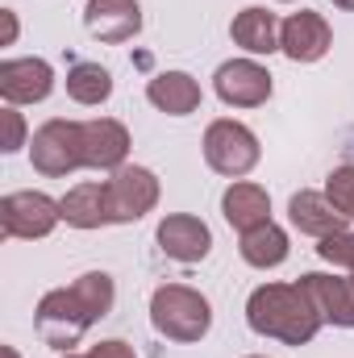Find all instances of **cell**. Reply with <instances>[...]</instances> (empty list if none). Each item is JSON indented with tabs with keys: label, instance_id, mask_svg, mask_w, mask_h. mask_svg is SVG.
<instances>
[{
	"label": "cell",
	"instance_id": "obj_1",
	"mask_svg": "<svg viewBox=\"0 0 354 358\" xmlns=\"http://www.w3.org/2000/svg\"><path fill=\"white\" fill-rule=\"evenodd\" d=\"M113 296L117 292H113V275L108 271H88L71 287L46 292L42 304H38V317H34L42 342L55 346V350H71L100 317H108Z\"/></svg>",
	"mask_w": 354,
	"mask_h": 358
},
{
	"label": "cell",
	"instance_id": "obj_2",
	"mask_svg": "<svg viewBox=\"0 0 354 358\" xmlns=\"http://www.w3.org/2000/svg\"><path fill=\"white\" fill-rule=\"evenodd\" d=\"M246 321L255 334L279 338L283 346H304L321 329V313L304 283H263L246 300Z\"/></svg>",
	"mask_w": 354,
	"mask_h": 358
},
{
	"label": "cell",
	"instance_id": "obj_3",
	"mask_svg": "<svg viewBox=\"0 0 354 358\" xmlns=\"http://www.w3.org/2000/svg\"><path fill=\"white\" fill-rule=\"evenodd\" d=\"M150 325L167 338V342H200L213 325V308L208 300L187 287V283H163L150 296Z\"/></svg>",
	"mask_w": 354,
	"mask_h": 358
},
{
	"label": "cell",
	"instance_id": "obj_4",
	"mask_svg": "<svg viewBox=\"0 0 354 358\" xmlns=\"http://www.w3.org/2000/svg\"><path fill=\"white\" fill-rule=\"evenodd\" d=\"M29 159L34 171L46 179H63L76 167H84V121H63V117L46 121L29 142Z\"/></svg>",
	"mask_w": 354,
	"mask_h": 358
},
{
	"label": "cell",
	"instance_id": "obj_5",
	"mask_svg": "<svg viewBox=\"0 0 354 358\" xmlns=\"http://www.w3.org/2000/svg\"><path fill=\"white\" fill-rule=\"evenodd\" d=\"M259 138L242 125V121H213L204 129V163L217 171V176H229V179H242L259 167Z\"/></svg>",
	"mask_w": 354,
	"mask_h": 358
},
{
	"label": "cell",
	"instance_id": "obj_6",
	"mask_svg": "<svg viewBox=\"0 0 354 358\" xmlns=\"http://www.w3.org/2000/svg\"><path fill=\"white\" fill-rule=\"evenodd\" d=\"M59 221H63V208L46 192H8L0 200V229H4V238L34 242V238H46Z\"/></svg>",
	"mask_w": 354,
	"mask_h": 358
},
{
	"label": "cell",
	"instance_id": "obj_7",
	"mask_svg": "<svg viewBox=\"0 0 354 358\" xmlns=\"http://www.w3.org/2000/svg\"><path fill=\"white\" fill-rule=\"evenodd\" d=\"M108 187V208H113V225H129V221H142L155 204H159V179L146 167H117L113 179L104 183Z\"/></svg>",
	"mask_w": 354,
	"mask_h": 358
},
{
	"label": "cell",
	"instance_id": "obj_8",
	"mask_svg": "<svg viewBox=\"0 0 354 358\" xmlns=\"http://www.w3.org/2000/svg\"><path fill=\"white\" fill-rule=\"evenodd\" d=\"M334 46V29L321 13L304 8V13H292L283 25H279V50L292 59V63H317L325 59Z\"/></svg>",
	"mask_w": 354,
	"mask_h": 358
},
{
	"label": "cell",
	"instance_id": "obj_9",
	"mask_svg": "<svg viewBox=\"0 0 354 358\" xmlns=\"http://www.w3.org/2000/svg\"><path fill=\"white\" fill-rule=\"evenodd\" d=\"M213 88H217V96L225 104H234V108H259V104H267V96H271V76H267V67H259L255 59H229V63L217 67Z\"/></svg>",
	"mask_w": 354,
	"mask_h": 358
},
{
	"label": "cell",
	"instance_id": "obj_10",
	"mask_svg": "<svg viewBox=\"0 0 354 358\" xmlns=\"http://www.w3.org/2000/svg\"><path fill=\"white\" fill-rule=\"evenodd\" d=\"M155 238H159V250H163L167 259L183 263V267L204 263L208 250H213V234H208V225H204L200 217H192V213H171V217H163Z\"/></svg>",
	"mask_w": 354,
	"mask_h": 358
},
{
	"label": "cell",
	"instance_id": "obj_11",
	"mask_svg": "<svg viewBox=\"0 0 354 358\" xmlns=\"http://www.w3.org/2000/svg\"><path fill=\"white\" fill-rule=\"evenodd\" d=\"M55 92V71L46 59H4L0 63V96L8 104H38Z\"/></svg>",
	"mask_w": 354,
	"mask_h": 358
},
{
	"label": "cell",
	"instance_id": "obj_12",
	"mask_svg": "<svg viewBox=\"0 0 354 358\" xmlns=\"http://www.w3.org/2000/svg\"><path fill=\"white\" fill-rule=\"evenodd\" d=\"M84 25L96 42H129L142 29V4L138 0H88Z\"/></svg>",
	"mask_w": 354,
	"mask_h": 358
},
{
	"label": "cell",
	"instance_id": "obj_13",
	"mask_svg": "<svg viewBox=\"0 0 354 358\" xmlns=\"http://www.w3.org/2000/svg\"><path fill=\"white\" fill-rule=\"evenodd\" d=\"M125 155H129V129L121 121H113V117L84 121V167L117 171V167H125Z\"/></svg>",
	"mask_w": 354,
	"mask_h": 358
},
{
	"label": "cell",
	"instance_id": "obj_14",
	"mask_svg": "<svg viewBox=\"0 0 354 358\" xmlns=\"http://www.w3.org/2000/svg\"><path fill=\"white\" fill-rule=\"evenodd\" d=\"M288 217L300 234L309 238H330V234H346V213L325 196V192H296L288 200Z\"/></svg>",
	"mask_w": 354,
	"mask_h": 358
},
{
	"label": "cell",
	"instance_id": "obj_15",
	"mask_svg": "<svg viewBox=\"0 0 354 358\" xmlns=\"http://www.w3.org/2000/svg\"><path fill=\"white\" fill-rule=\"evenodd\" d=\"M300 283H304V292L313 296L321 321L342 325V329H354V275L351 279H338V275L313 271V275H300Z\"/></svg>",
	"mask_w": 354,
	"mask_h": 358
},
{
	"label": "cell",
	"instance_id": "obj_16",
	"mask_svg": "<svg viewBox=\"0 0 354 358\" xmlns=\"http://www.w3.org/2000/svg\"><path fill=\"white\" fill-rule=\"evenodd\" d=\"M63 221L76 225V229H100V225H113V208H108V187L104 183H80L71 187L63 200Z\"/></svg>",
	"mask_w": 354,
	"mask_h": 358
},
{
	"label": "cell",
	"instance_id": "obj_17",
	"mask_svg": "<svg viewBox=\"0 0 354 358\" xmlns=\"http://www.w3.org/2000/svg\"><path fill=\"white\" fill-rule=\"evenodd\" d=\"M146 100L167 117H187L200 108V84L187 71H163L146 84Z\"/></svg>",
	"mask_w": 354,
	"mask_h": 358
},
{
	"label": "cell",
	"instance_id": "obj_18",
	"mask_svg": "<svg viewBox=\"0 0 354 358\" xmlns=\"http://www.w3.org/2000/svg\"><path fill=\"white\" fill-rule=\"evenodd\" d=\"M221 213H225V221H229L238 234H246V229L271 221V200H267V192L259 183H234V187L221 196Z\"/></svg>",
	"mask_w": 354,
	"mask_h": 358
},
{
	"label": "cell",
	"instance_id": "obj_19",
	"mask_svg": "<svg viewBox=\"0 0 354 358\" xmlns=\"http://www.w3.org/2000/svg\"><path fill=\"white\" fill-rule=\"evenodd\" d=\"M229 34H234V42L246 55H271V50H279V21L267 8H242L234 17Z\"/></svg>",
	"mask_w": 354,
	"mask_h": 358
},
{
	"label": "cell",
	"instance_id": "obj_20",
	"mask_svg": "<svg viewBox=\"0 0 354 358\" xmlns=\"http://www.w3.org/2000/svg\"><path fill=\"white\" fill-rule=\"evenodd\" d=\"M238 250H242V259H246L250 267L271 271L288 259V234H283L275 221H263V225H255V229L242 234V246H238Z\"/></svg>",
	"mask_w": 354,
	"mask_h": 358
},
{
	"label": "cell",
	"instance_id": "obj_21",
	"mask_svg": "<svg viewBox=\"0 0 354 358\" xmlns=\"http://www.w3.org/2000/svg\"><path fill=\"white\" fill-rule=\"evenodd\" d=\"M67 96L76 104H104L113 96V76L100 63H76L67 71Z\"/></svg>",
	"mask_w": 354,
	"mask_h": 358
},
{
	"label": "cell",
	"instance_id": "obj_22",
	"mask_svg": "<svg viewBox=\"0 0 354 358\" xmlns=\"http://www.w3.org/2000/svg\"><path fill=\"white\" fill-rule=\"evenodd\" d=\"M325 196H330L346 217H354V167H334L330 179H325Z\"/></svg>",
	"mask_w": 354,
	"mask_h": 358
},
{
	"label": "cell",
	"instance_id": "obj_23",
	"mask_svg": "<svg viewBox=\"0 0 354 358\" xmlns=\"http://www.w3.org/2000/svg\"><path fill=\"white\" fill-rule=\"evenodd\" d=\"M317 255H321L325 263H334V267L354 271V234L346 229V234H330V238H321Z\"/></svg>",
	"mask_w": 354,
	"mask_h": 358
},
{
	"label": "cell",
	"instance_id": "obj_24",
	"mask_svg": "<svg viewBox=\"0 0 354 358\" xmlns=\"http://www.w3.org/2000/svg\"><path fill=\"white\" fill-rule=\"evenodd\" d=\"M0 125H4V142H0V150H4V155L21 150V146H25V121H21V113H17L13 104L0 113Z\"/></svg>",
	"mask_w": 354,
	"mask_h": 358
},
{
	"label": "cell",
	"instance_id": "obj_25",
	"mask_svg": "<svg viewBox=\"0 0 354 358\" xmlns=\"http://www.w3.org/2000/svg\"><path fill=\"white\" fill-rule=\"evenodd\" d=\"M88 358H138V355H134V346H125V342L113 338V342H96L88 350Z\"/></svg>",
	"mask_w": 354,
	"mask_h": 358
},
{
	"label": "cell",
	"instance_id": "obj_26",
	"mask_svg": "<svg viewBox=\"0 0 354 358\" xmlns=\"http://www.w3.org/2000/svg\"><path fill=\"white\" fill-rule=\"evenodd\" d=\"M0 17H4V46H8V42H13V38H17V17H13V13H8V8H4V13H0Z\"/></svg>",
	"mask_w": 354,
	"mask_h": 358
},
{
	"label": "cell",
	"instance_id": "obj_27",
	"mask_svg": "<svg viewBox=\"0 0 354 358\" xmlns=\"http://www.w3.org/2000/svg\"><path fill=\"white\" fill-rule=\"evenodd\" d=\"M0 358H21V355H17L13 346H4V350H0Z\"/></svg>",
	"mask_w": 354,
	"mask_h": 358
},
{
	"label": "cell",
	"instance_id": "obj_28",
	"mask_svg": "<svg viewBox=\"0 0 354 358\" xmlns=\"http://www.w3.org/2000/svg\"><path fill=\"white\" fill-rule=\"evenodd\" d=\"M334 4H338V8H354V0H334Z\"/></svg>",
	"mask_w": 354,
	"mask_h": 358
},
{
	"label": "cell",
	"instance_id": "obj_29",
	"mask_svg": "<svg viewBox=\"0 0 354 358\" xmlns=\"http://www.w3.org/2000/svg\"><path fill=\"white\" fill-rule=\"evenodd\" d=\"M63 358H88V355H71V350H67V355H63Z\"/></svg>",
	"mask_w": 354,
	"mask_h": 358
}]
</instances>
